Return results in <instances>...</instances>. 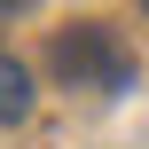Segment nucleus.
I'll use <instances>...</instances> for the list:
<instances>
[{
    "mask_svg": "<svg viewBox=\"0 0 149 149\" xmlns=\"http://www.w3.org/2000/svg\"><path fill=\"white\" fill-rule=\"evenodd\" d=\"M8 8H24V0H0V16H8Z\"/></svg>",
    "mask_w": 149,
    "mask_h": 149,
    "instance_id": "3",
    "label": "nucleus"
},
{
    "mask_svg": "<svg viewBox=\"0 0 149 149\" xmlns=\"http://www.w3.org/2000/svg\"><path fill=\"white\" fill-rule=\"evenodd\" d=\"M47 63H55L63 86H126V79H134V63L118 55V39H110L102 24H63L55 47H47Z\"/></svg>",
    "mask_w": 149,
    "mask_h": 149,
    "instance_id": "1",
    "label": "nucleus"
},
{
    "mask_svg": "<svg viewBox=\"0 0 149 149\" xmlns=\"http://www.w3.org/2000/svg\"><path fill=\"white\" fill-rule=\"evenodd\" d=\"M141 8H149V0H141Z\"/></svg>",
    "mask_w": 149,
    "mask_h": 149,
    "instance_id": "4",
    "label": "nucleus"
},
{
    "mask_svg": "<svg viewBox=\"0 0 149 149\" xmlns=\"http://www.w3.org/2000/svg\"><path fill=\"white\" fill-rule=\"evenodd\" d=\"M16 118H31V71L0 47V126H16Z\"/></svg>",
    "mask_w": 149,
    "mask_h": 149,
    "instance_id": "2",
    "label": "nucleus"
}]
</instances>
